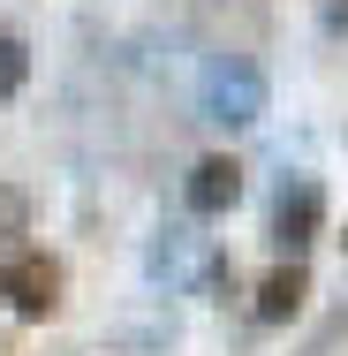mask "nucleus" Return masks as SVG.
Returning <instances> with one entry per match:
<instances>
[{"label": "nucleus", "instance_id": "obj_1", "mask_svg": "<svg viewBox=\"0 0 348 356\" xmlns=\"http://www.w3.org/2000/svg\"><path fill=\"white\" fill-rule=\"evenodd\" d=\"M197 114L212 129H250L265 122V69L250 54H212L205 76H197Z\"/></svg>", "mask_w": 348, "mask_h": 356}, {"label": "nucleus", "instance_id": "obj_2", "mask_svg": "<svg viewBox=\"0 0 348 356\" xmlns=\"http://www.w3.org/2000/svg\"><path fill=\"white\" fill-rule=\"evenodd\" d=\"M0 296H8L15 318H53V311H61V266H53L46 250H15V258L0 266Z\"/></svg>", "mask_w": 348, "mask_h": 356}, {"label": "nucleus", "instance_id": "obj_3", "mask_svg": "<svg viewBox=\"0 0 348 356\" xmlns=\"http://www.w3.org/2000/svg\"><path fill=\"white\" fill-rule=\"evenodd\" d=\"M318 227H326V190L310 182V175H288L273 197V243L280 258H303L310 243H318Z\"/></svg>", "mask_w": 348, "mask_h": 356}, {"label": "nucleus", "instance_id": "obj_4", "mask_svg": "<svg viewBox=\"0 0 348 356\" xmlns=\"http://www.w3.org/2000/svg\"><path fill=\"white\" fill-rule=\"evenodd\" d=\"M182 197H190V213H197V220L235 213V197H242V159H227V152L197 159V167H190V182H182Z\"/></svg>", "mask_w": 348, "mask_h": 356}, {"label": "nucleus", "instance_id": "obj_5", "mask_svg": "<svg viewBox=\"0 0 348 356\" xmlns=\"http://www.w3.org/2000/svg\"><path fill=\"white\" fill-rule=\"evenodd\" d=\"M303 296H310V273H303V258H288V266H273V273L258 281V318H265V326L295 318V311H303Z\"/></svg>", "mask_w": 348, "mask_h": 356}, {"label": "nucleus", "instance_id": "obj_6", "mask_svg": "<svg viewBox=\"0 0 348 356\" xmlns=\"http://www.w3.org/2000/svg\"><path fill=\"white\" fill-rule=\"evenodd\" d=\"M159 273H174V281H190L197 266H212V258H197V235L190 227H167V243H159V258H151Z\"/></svg>", "mask_w": 348, "mask_h": 356}, {"label": "nucleus", "instance_id": "obj_7", "mask_svg": "<svg viewBox=\"0 0 348 356\" xmlns=\"http://www.w3.org/2000/svg\"><path fill=\"white\" fill-rule=\"evenodd\" d=\"M23 76H31V46H23L15 31H0V99H15Z\"/></svg>", "mask_w": 348, "mask_h": 356}, {"label": "nucleus", "instance_id": "obj_8", "mask_svg": "<svg viewBox=\"0 0 348 356\" xmlns=\"http://www.w3.org/2000/svg\"><path fill=\"white\" fill-rule=\"evenodd\" d=\"M23 227H31V205H23V190H8V182H0V250H8Z\"/></svg>", "mask_w": 348, "mask_h": 356}]
</instances>
